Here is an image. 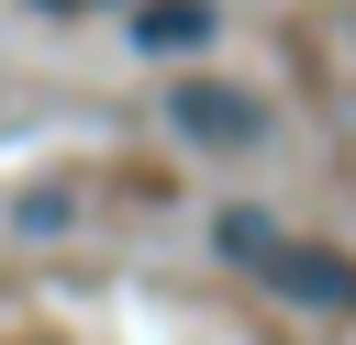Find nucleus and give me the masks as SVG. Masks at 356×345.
Returning <instances> with one entry per match:
<instances>
[{
	"instance_id": "nucleus-1",
	"label": "nucleus",
	"mask_w": 356,
	"mask_h": 345,
	"mask_svg": "<svg viewBox=\"0 0 356 345\" xmlns=\"http://www.w3.org/2000/svg\"><path fill=\"white\" fill-rule=\"evenodd\" d=\"M211 256H222V267H245V278H267L278 300H312V312H356V256L278 234L256 200H234V211L211 223Z\"/></svg>"
},
{
	"instance_id": "nucleus-2",
	"label": "nucleus",
	"mask_w": 356,
	"mask_h": 345,
	"mask_svg": "<svg viewBox=\"0 0 356 345\" xmlns=\"http://www.w3.org/2000/svg\"><path fill=\"white\" fill-rule=\"evenodd\" d=\"M167 122H178L189 145H256V134H267V122H256V100H234V89H211V78L167 89Z\"/></svg>"
},
{
	"instance_id": "nucleus-3",
	"label": "nucleus",
	"mask_w": 356,
	"mask_h": 345,
	"mask_svg": "<svg viewBox=\"0 0 356 345\" xmlns=\"http://www.w3.org/2000/svg\"><path fill=\"white\" fill-rule=\"evenodd\" d=\"M211 33H222L211 0H145V11H134V45H145V56H189V45H211Z\"/></svg>"
}]
</instances>
